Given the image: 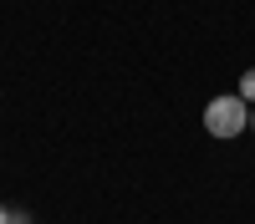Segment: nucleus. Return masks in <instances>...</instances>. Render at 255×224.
I'll return each instance as SVG.
<instances>
[{
  "label": "nucleus",
  "mask_w": 255,
  "mask_h": 224,
  "mask_svg": "<svg viewBox=\"0 0 255 224\" xmlns=\"http://www.w3.org/2000/svg\"><path fill=\"white\" fill-rule=\"evenodd\" d=\"M240 97H245V102H255V72H245V76H240Z\"/></svg>",
  "instance_id": "2"
},
{
  "label": "nucleus",
  "mask_w": 255,
  "mask_h": 224,
  "mask_svg": "<svg viewBox=\"0 0 255 224\" xmlns=\"http://www.w3.org/2000/svg\"><path fill=\"white\" fill-rule=\"evenodd\" d=\"M250 122H255V112H250Z\"/></svg>",
  "instance_id": "5"
},
{
  "label": "nucleus",
  "mask_w": 255,
  "mask_h": 224,
  "mask_svg": "<svg viewBox=\"0 0 255 224\" xmlns=\"http://www.w3.org/2000/svg\"><path fill=\"white\" fill-rule=\"evenodd\" d=\"M10 224H31V214H20V209H15V214H10Z\"/></svg>",
  "instance_id": "3"
},
{
  "label": "nucleus",
  "mask_w": 255,
  "mask_h": 224,
  "mask_svg": "<svg viewBox=\"0 0 255 224\" xmlns=\"http://www.w3.org/2000/svg\"><path fill=\"white\" fill-rule=\"evenodd\" d=\"M204 128L215 133V138H235V133H245L250 128V102L235 92V97H215L204 107Z\"/></svg>",
  "instance_id": "1"
},
{
  "label": "nucleus",
  "mask_w": 255,
  "mask_h": 224,
  "mask_svg": "<svg viewBox=\"0 0 255 224\" xmlns=\"http://www.w3.org/2000/svg\"><path fill=\"white\" fill-rule=\"evenodd\" d=\"M0 224H10V209H0Z\"/></svg>",
  "instance_id": "4"
}]
</instances>
